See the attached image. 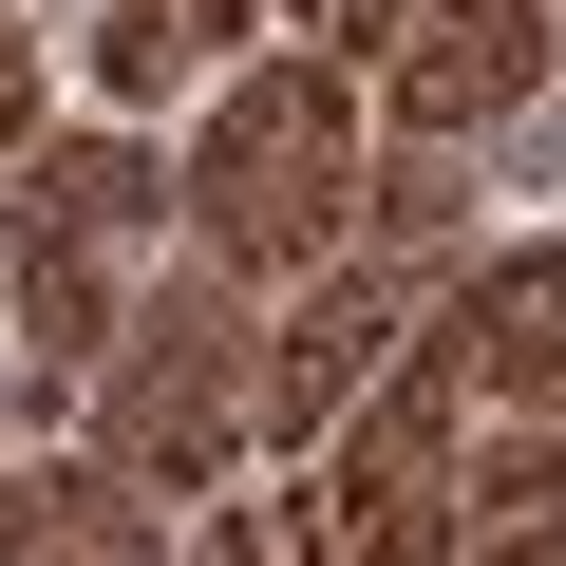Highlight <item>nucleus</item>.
Segmentation results:
<instances>
[{"label": "nucleus", "mask_w": 566, "mask_h": 566, "mask_svg": "<svg viewBox=\"0 0 566 566\" xmlns=\"http://www.w3.org/2000/svg\"><path fill=\"white\" fill-rule=\"evenodd\" d=\"M359 170H378V114H359V76H340L322 39H303V57H245L227 114H208V151H189V264H227L245 303L303 283V264L359 227Z\"/></svg>", "instance_id": "obj_1"}, {"label": "nucleus", "mask_w": 566, "mask_h": 566, "mask_svg": "<svg viewBox=\"0 0 566 566\" xmlns=\"http://www.w3.org/2000/svg\"><path fill=\"white\" fill-rule=\"evenodd\" d=\"M170 227V170L133 133H20L0 151V283H20V378H95L133 322V264Z\"/></svg>", "instance_id": "obj_2"}, {"label": "nucleus", "mask_w": 566, "mask_h": 566, "mask_svg": "<svg viewBox=\"0 0 566 566\" xmlns=\"http://www.w3.org/2000/svg\"><path fill=\"white\" fill-rule=\"evenodd\" d=\"M264 434V322H245V283L189 264V283H133V322L95 359V453L133 491H227Z\"/></svg>", "instance_id": "obj_3"}, {"label": "nucleus", "mask_w": 566, "mask_h": 566, "mask_svg": "<svg viewBox=\"0 0 566 566\" xmlns=\"http://www.w3.org/2000/svg\"><path fill=\"white\" fill-rule=\"evenodd\" d=\"M322 528H340V566H453V528H472V378H453L434 322H416V340L378 359V397L340 416Z\"/></svg>", "instance_id": "obj_4"}, {"label": "nucleus", "mask_w": 566, "mask_h": 566, "mask_svg": "<svg viewBox=\"0 0 566 566\" xmlns=\"http://www.w3.org/2000/svg\"><path fill=\"white\" fill-rule=\"evenodd\" d=\"M547 39H566L547 0H416V20L378 39V57H397V133H434V151H453V133L528 114V95H547Z\"/></svg>", "instance_id": "obj_5"}, {"label": "nucleus", "mask_w": 566, "mask_h": 566, "mask_svg": "<svg viewBox=\"0 0 566 566\" xmlns=\"http://www.w3.org/2000/svg\"><path fill=\"white\" fill-rule=\"evenodd\" d=\"M472 416H566V245H510V264H453V303H434Z\"/></svg>", "instance_id": "obj_6"}, {"label": "nucleus", "mask_w": 566, "mask_h": 566, "mask_svg": "<svg viewBox=\"0 0 566 566\" xmlns=\"http://www.w3.org/2000/svg\"><path fill=\"white\" fill-rule=\"evenodd\" d=\"M0 566H170V547H151V491L95 453V472H0Z\"/></svg>", "instance_id": "obj_7"}, {"label": "nucleus", "mask_w": 566, "mask_h": 566, "mask_svg": "<svg viewBox=\"0 0 566 566\" xmlns=\"http://www.w3.org/2000/svg\"><path fill=\"white\" fill-rule=\"evenodd\" d=\"M245 20H264V0H95V76L114 95H170V76L245 57Z\"/></svg>", "instance_id": "obj_8"}, {"label": "nucleus", "mask_w": 566, "mask_h": 566, "mask_svg": "<svg viewBox=\"0 0 566 566\" xmlns=\"http://www.w3.org/2000/svg\"><path fill=\"white\" fill-rule=\"evenodd\" d=\"M39 133V39H20V0H0V151Z\"/></svg>", "instance_id": "obj_9"}, {"label": "nucleus", "mask_w": 566, "mask_h": 566, "mask_svg": "<svg viewBox=\"0 0 566 566\" xmlns=\"http://www.w3.org/2000/svg\"><path fill=\"white\" fill-rule=\"evenodd\" d=\"M303 20H322V57H378V39L416 20V0H303Z\"/></svg>", "instance_id": "obj_10"}, {"label": "nucleus", "mask_w": 566, "mask_h": 566, "mask_svg": "<svg viewBox=\"0 0 566 566\" xmlns=\"http://www.w3.org/2000/svg\"><path fill=\"white\" fill-rule=\"evenodd\" d=\"M189 566H283V510H208V547Z\"/></svg>", "instance_id": "obj_11"}, {"label": "nucleus", "mask_w": 566, "mask_h": 566, "mask_svg": "<svg viewBox=\"0 0 566 566\" xmlns=\"http://www.w3.org/2000/svg\"><path fill=\"white\" fill-rule=\"evenodd\" d=\"M547 20H566V0H547Z\"/></svg>", "instance_id": "obj_12"}]
</instances>
